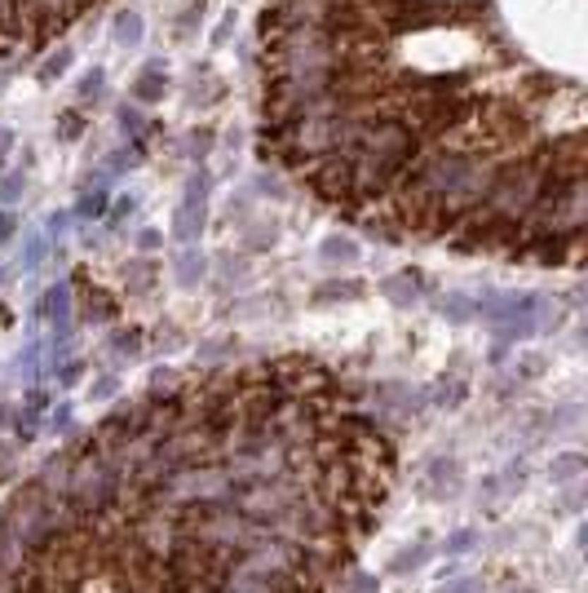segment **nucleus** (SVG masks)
Masks as SVG:
<instances>
[{"instance_id": "11", "label": "nucleus", "mask_w": 588, "mask_h": 593, "mask_svg": "<svg viewBox=\"0 0 588 593\" xmlns=\"http://www.w3.org/2000/svg\"><path fill=\"white\" fill-rule=\"evenodd\" d=\"M474 540H478V532H469V527H464V532H451L447 536V553H469V549H474Z\"/></svg>"}, {"instance_id": "19", "label": "nucleus", "mask_w": 588, "mask_h": 593, "mask_svg": "<svg viewBox=\"0 0 588 593\" xmlns=\"http://www.w3.org/2000/svg\"><path fill=\"white\" fill-rule=\"evenodd\" d=\"M13 226H18V222H13V212H0V244L13 235Z\"/></svg>"}, {"instance_id": "14", "label": "nucleus", "mask_w": 588, "mask_h": 593, "mask_svg": "<svg viewBox=\"0 0 588 593\" xmlns=\"http://www.w3.org/2000/svg\"><path fill=\"white\" fill-rule=\"evenodd\" d=\"M97 93H102V67L84 71V85H80V97H97Z\"/></svg>"}, {"instance_id": "12", "label": "nucleus", "mask_w": 588, "mask_h": 593, "mask_svg": "<svg viewBox=\"0 0 588 593\" xmlns=\"http://www.w3.org/2000/svg\"><path fill=\"white\" fill-rule=\"evenodd\" d=\"M429 558V549L425 545H416V549H402L398 558H394V571H412V567H420Z\"/></svg>"}, {"instance_id": "5", "label": "nucleus", "mask_w": 588, "mask_h": 593, "mask_svg": "<svg viewBox=\"0 0 588 593\" xmlns=\"http://www.w3.org/2000/svg\"><path fill=\"white\" fill-rule=\"evenodd\" d=\"M66 306H71V296H66V288H49L44 292V315L58 323V337H66Z\"/></svg>"}, {"instance_id": "16", "label": "nucleus", "mask_w": 588, "mask_h": 593, "mask_svg": "<svg viewBox=\"0 0 588 593\" xmlns=\"http://www.w3.org/2000/svg\"><path fill=\"white\" fill-rule=\"evenodd\" d=\"M120 128H124V133H133V138H138V133H142V115L133 111V107H120Z\"/></svg>"}, {"instance_id": "4", "label": "nucleus", "mask_w": 588, "mask_h": 593, "mask_svg": "<svg viewBox=\"0 0 588 593\" xmlns=\"http://www.w3.org/2000/svg\"><path fill=\"white\" fill-rule=\"evenodd\" d=\"M385 292L394 296V301H416V292H420V275H412V270H402V275H390L380 284Z\"/></svg>"}, {"instance_id": "13", "label": "nucleus", "mask_w": 588, "mask_h": 593, "mask_svg": "<svg viewBox=\"0 0 588 593\" xmlns=\"http://www.w3.org/2000/svg\"><path fill=\"white\" fill-rule=\"evenodd\" d=\"M102 208H107V191H89V195L80 200V217H97Z\"/></svg>"}, {"instance_id": "20", "label": "nucleus", "mask_w": 588, "mask_h": 593, "mask_svg": "<svg viewBox=\"0 0 588 593\" xmlns=\"http://www.w3.org/2000/svg\"><path fill=\"white\" fill-rule=\"evenodd\" d=\"M107 394H115V381H111V376H107V381H97V385H93V399H107Z\"/></svg>"}, {"instance_id": "15", "label": "nucleus", "mask_w": 588, "mask_h": 593, "mask_svg": "<svg viewBox=\"0 0 588 593\" xmlns=\"http://www.w3.org/2000/svg\"><path fill=\"white\" fill-rule=\"evenodd\" d=\"M354 292H363V284H328V288H318L323 301H332V296H354Z\"/></svg>"}, {"instance_id": "2", "label": "nucleus", "mask_w": 588, "mask_h": 593, "mask_svg": "<svg viewBox=\"0 0 588 593\" xmlns=\"http://www.w3.org/2000/svg\"><path fill=\"white\" fill-rule=\"evenodd\" d=\"M164 85H168L164 67H160V62H150V67L138 76V85H133V97H138V102H155V97H164Z\"/></svg>"}, {"instance_id": "6", "label": "nucleus", "mask_w": 588, "mask_h": 593, "mask_svg": "<svg viewBox=\"0 0 588 593\" xmlns=\"http://www.w3.org/2000/svg\"><path fill=\"white\" fill-rule=\"evenodd\" d=\"M115 40H120L124 49H133L142 40V13H120L115 18Z\"/></svg>"}, {"instance_id": "25", "label": "nucleus", "mask_w": 588, "mask_h": 593, "mask_svg": "<svg viewBox=\"0 0 588 593\" xmlns=\"http://www.w3.org/2000/svg\"><path fill=\"white\" fill-rule=\"evenodd\" d=\"M9 142H13V138H9V128H0V151H9Z\"/></svg>"}, {"instance_id": "24", "label": "nucleus", "mask_w": 588, "mask_h": 593, "mask_svg": "<svg viewBox=\"0 0 588 593\" xmlns=\"http://www.w3.org/2000/svg\"><path fill=\"white\" fill-rule=\"evenodd\" d=\"M76 376H80V364H66V368H62V385H66V381H76Z\"/></svg>"}, {"instance_id": "22", "label": "nucleus", "mask_w": 588, "mask_h": 593, "mask_svg": "<svg viewBox=\"0 0 588 593\" xmlns=\"http://www.w3.org/2000/svg\"><path fill=\"white\" fill-rule=\"evenodd\" d=\"M230 31H234V18H226V23H222V27H217V36H212V40H217V44H222V40H226V36H230Z\"/></svg>"}, {"instance_id": "1", "label": "nucleus", "mask_w": 588, "mask_h": 593, "mask_svg": "<svg viewBox=\"0 0 588 593\" xmlns=\"http://www.w3.org/2000/svg\"><path fill=\"white\" fill-rule=\"evenodd\" d=\"M204 200H208V173H195L186 182V200L177 208V239H195L199 226H204Z\"/></svg>"}, {"instance_id": "26", "label": "nucleus", "mask_w": 588, "mask_h": 593, "mask_svg": "<svg viewBox=\"0 0 588 593\" xmlns=\"http://www.w3.org/2000/svg\"><path fill=\"white\" fill-rule=\"evenodd\" d=\"M513 593H535V589H513Z\"/></svg>"}, {"instance_id": "9", "label": "nucleus", "mask_w": 588, "mask_h": 593, "mask_svg": "<svg viewBox=\"0 0 588 593\" xmlns=\"http://www.w3.org/2000/svg\"><path fill=\"white\" fill-rule=\"evenodd\" d=\"M66 67H71V49H58V54L40 67V80H54V76H62Z\"/></svg>"}, {"instance_id": "17", "label": "nucleus", "mask_w": 588, "mask_h": 593, "mask_svg": "<svg viewBox=\"0 0 588 593\" xmlns=\"http://www.w3.org/2000/svg\"><path fill=\"white\" fill-rule=\"evenodd\" d=\"M433 593H478V580H474V575H464L460 585H443V589H433Z\"/></svg>"}, {"instance_id": "8", "label": "nucleus", "mask_w": 588, "mask_h": 593, "mask_svg": "<svg viewBox=\"0 0 588 593\" xmlns=\"http://www.w3.org/2000/svg\"><path fill=\"white\" fill-rule=\"evenodd\" d=\"M199 275H204V257H199V253H181V261H177V279L191 288Z\"/></svg>"}, {"instance_id": "3", "label": "nucleus", "mask_w": 588, "mask_h": 593, "mask_svg": "<svg viewBox=\"0 0 588 593\" xmlns=\"http://www.w3.org/2000/svg\"><path fill=\"white\" fill-rule=\"evenodd\" d=\"M580 474H584V456L580 452H562V456H553V465H548L553 483H570V479H580Z\"/></svg>"}, {"instance_id": "18", "label": "nucleus", "mask_w": 588, "mask_h": 593, "mask_svg": "<svg viewBox=\"0 0 588 593\" xmlns=\"http://www.w3.org/2000/svg\"><path fill=\"white\" fill-rule=\"evenodd\" d=\"M0 195H5V200H18V195H23V177H5V186H0Z\"/></svg>"}, {"instance_id": "10", "label": "nucleus", "mask_w": 588, "mask_h": 593, "mask_svg": "<svg viewBox=\"0 0 588 593\" xmlns=\"http://www.w3.org/2000/svg\"><path fill=\"white\" fill-rule=\"evenodd\" d=\"M80 133H84V115H80V111H66V115H62V124H58V138L76 142Z\"/></svg>"}, {"instance_id": "23", "label": "nucleus", "mask_w": 588, "mask_h": 593, "mask_svg": "<svg viewBox=\"0 0 588 593\" xmlns=\"http://www.w3.org/2000/svg\"><path fill=\"white\" fill-rule=\"evenodd\" d=\"M36 257H40V239H31L27 244V266H36Z\"/></svg>"}, {"instance_id": "21", "label": "nucleus", "mask_w": 588, "mask_h": 593, "mask_svg": "<svg viewBox=\"0 0 588 593\" xmlns=\"http://www.w3.org/2000/svg\"><path fill=\"white\" fill-rule=\"evenodd\" d=\"M138 244H142V248H155V244H160V230H142Z\"/></svg>"}, {"instance_id": "7", "label": "nucleus", "mask_w": 588, "mask_h": 593, "mask_svg": "<svg viewBox=\"0 0 588 593\" xmlns=\"http://www.w3.org/2000/svg\"><path fill=\"white\" fill-rule=\"evenodd\" d=\"M323 257H328V261H354V257H359V248H354V239L332 235V239H323Z\"/></svg>"}]
</instances>
